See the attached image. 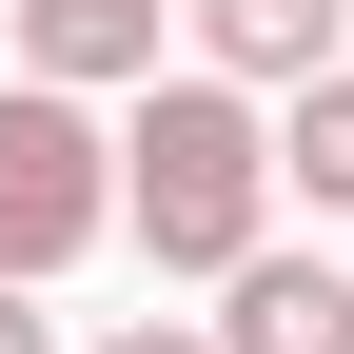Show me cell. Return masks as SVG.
<instances>
[{
	"label": "cell",
	"instance_id": "cell-1",
	"mask_svg": "<svg viewBox=\"0 0 354 354\" xmlns=\"http://www.w3.org/2000/svg\"><path fill=\"white\" fill-rule=\"evenodd\" d=\"M118 236L158 276H236L276 236V118L236 79H138V118H118Z\"/></svg>",
	"mask_w": 354,
	"mask_h": 354
},
{
	"label": "cell",
	"instance_id": "cell-2",
	"mask_svg": "<svg viewBox=\"0 0 354 354\" xmlns=\"http://www.w3.org/2000/svg\"><path fill=\"white\" fill-rule=\"evenodd\" d=\"M118 236V118L59 99V79H0V276H79Z\"/></svg>",
	"mask_w": 354,
	"mask_h": 354
},
{
	"label": "cell",
	"instance_id": "cell-3",
	"mask_svg": "<svg viewBox=\"0 0 354 354\" xmlns=\"http://www.w3.org/2000/svg\"><path fill=\"white\" fill-rule=\"evenodd\" d=\"M197 20V79H236V99H295V79L335 59V20L354 0H177Z\"/></svg>",
	"mask_w": 354,
	"mask_h": 354
},
{
	"label": "cell",
	"instance_id": "cell-4",
	"mask_svg": "<svg viewBox=\"0 0 354 354\" xmlns=\"http://www.w3.org/2000/svg\"><path fill=\"white\" fill-rule=\"evenodd\" d=\"M158 20H177V0H20V79L118 99V79H158Z\"/></svg>",
	"mask_w": 354,
	"mask_h": 354
},
{
	"label": "cell",
	"instance_id": "cell-5",
	"mask_svg": "<svg viewBox=\"0 0 354 354\" xmlns=\"http://www.w3.org/2000/svg\"><path fill=\"white\" fill-rule=\"evenodd\" d=\"M216 295H236V315H216V354H354V276H315V256H276V236H256Z\"/></svg>",
	"mask_w": 354,
	"mask_h": 354
},
{
	"label": "cell",
	"instance_id": "cell-6",
	"mask_svg": "<svg viewBox=\"0 0 354 354\" xmlns=\"http://www.w3.org/2000/svg\"><path fill=\"white\" fill-rule=\"evenodd\" d=\"M276 197L354 216V59H315V79H295V118H276Z\"/></svg>",
	"mask_w": 354,
	"mask_h": 354
},
{
	"label": "cell",
	"instance_id": "cell-7",
	"mask_svg": "<svg viewBox=\"0 0 354 354\" xmlns=\"http://www.w3.org/2000/svg\"><path fill=\"white\" fill-rule=\"evenodd\" d=\"M99 354H216V315H118Z\"/></svg>",
	"mask_w": 354,
	"mask_h": 354
},
{
	"label": "cell",
	"instance_id": "cell-8",
	"mask_svg": "<svg viewBox=\"0 0 354 354\" xmlns=\"http://www.w3.org/2000/svg\"><path fill=\"white\" fill-rule=\"evenodd\" d=\"M0 354H59V315H39V295H20V276H0Z\"/></svg>",
	"mask_w": 354,
	"mask_h": 354
}]
</instances>
